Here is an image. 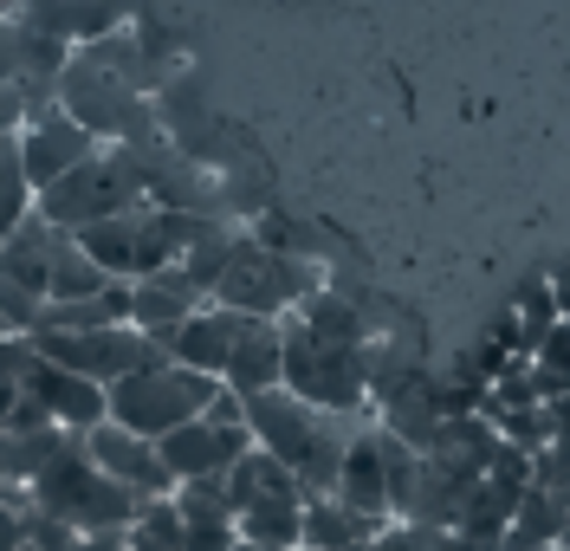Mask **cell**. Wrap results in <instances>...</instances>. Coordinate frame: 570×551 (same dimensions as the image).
<instances>
[{"label":"cell","mask_w":570,"mask_h":551,"mask_svg":"<svg viewBox=\"0 0 570 551\" xmlns=\"http://www.w3.org/2000/svg\"><path fill=\"white\" fill-rule=\"evenodd\" d=\"M27 506H39V513L66 519L78 539H91V532H130L142 513V500L130 493V486H117V480L85 454V441L71 435L52 461H46V474L27 486Z\"/></svg>","instance_id":"3"},{"label":"cell","mask_w":570,"mask_h":551,"mask_svg":"<svg viewBox=\"0 0 570 551\" xmlns=\"http://www.w3.org/2000/svg\"><path fill=\"white\" fill-rule=\"evenodd\" d=\"M0 551H27V532H20V506L0 500Z\"/></svg>","instance_id":"29"},{"label":"cell","mask_w":570,"mask_h":551,"mask_svg":"<svg viewBox=\"0 0 570 551\" xmlns=\"http://www.w3.org/2000/svg\"><path fill=\"white\" fill-rule=\"evenodd\" d=\"M305 293H318V286H312V266H298L285 247H266L259 234H247V240L234 247V259H227L220 286L208 293V305H227V312H240V318L279 325L285 312H298Z\"/></svg>","instance_id":"6"},{"label":"cell","mask_w":570,"mask_h":551,"mask_svg":"<svg viewBox=\"0 0 570 551\" xmlns=\"http://www.w3.org/2000/svg\"><path fill=\"white\" fill-rule=\"evenodd\" d=\"M202 305H208V293L188 286L181 266H163V273H149V279L130 286V325H137L142 337H169V331H176L181 318H195Z\"/></svg>","instance_id":"16"},{"label":"cell","mask_w":570,"mask_h":551,"mask_svg":"<svg viewBox=\"0 0 570 551\" xmlns=\"http://www.w3.org/2000/svg\"><path fill=\"white\" fill-rule=\"evenodd\" d=\"M532 486L570 500V441H544V447L532 454Z\"/></svg>","instance_id":"25"},{"label":"cell","mask_w":570,"mask_h":551,"mask_svg":"<svg viewBox=\"0 0 570 551\" xmlns=\"http://www.w3.org/2000/svg\"><path fill=\"white\" fill-rule=\"evenodd\" d=\"M370 409H376V429L395 441H409L415 454H428L434 447V435H441V422H448V409H441V396L434 390H422L415 376H395V383H383L376 396H370Z\"/></svg>","instance_id":"15"},{"label":"cell","mask_w":570,"mask_h":551,"mask_svg":"<svg viewBox=\"0 0 570 551\" xmlns=\"http://www.w3.org/2000/svg\"><path fill=\"white\" fill-rule=\"evenodd\" d=\"M285 337V390L331 415H370V331L351 298L331 286L298 298V312L279 318Z\"/></svg>","instance_id":"1"},{"label":"cell","mask_w":570,"mask_h":551,"mask_svg":"<svg viewBox=\"0 0 570 551\" xmlns=\"http://www.w3.org/2000/svg\"><path fill=\"white\" fill-rule=\"evenodd\" d=\"M20 403L33 409L39 422H52V429H66V435H91L98 422H110V396L98 383H85V376H71V370L46 364L33 357L27 376H20Z\"/></svg>","instance_id":"10"},{"label":"cell","mask_w":570,"mask_h":551,"mask_svg":"<svg viewBox=\"0 0 570 551\" xmlns=\"http://www.w3.org/2000/svg\"><path fill=\"white\" fill-rule=\"evenodd\" d=\"M27 344H33V357L71 370V376H85V383H98V390L124 383L137 364L156 357V344H149L137 325H110V331H27Z\"/></svg>","instance_id":"9"},{"label":"cell","mask_w":570,"mask_h":551,"mask_svg":"<svg viewBox=\"0 0 570 551\" xmlns=\"http://www.w3.org/2000/svg\"><path fill=\"white\" fill-rule=\"evenodd\" d=\"M20 532H27V551H78V532H71L66 519L39 513V506L20 513Z\"/></svg>","instance_id":"24"},{"label":"cell","mask_w":570,"mask_h":551,"mask_svg":"<svg viewBox=\"0 0 570 551\" xmlns=\"http://www.w3.org/2000/svg\"><path fill=\"white\" fill-rule=\"evenodd\" d=\"M27 117H33V110H27V91H20V85H0V137H20Z\"/></svg>","instance_id":"28"},{"label":"cell","mask_w":570,"mask_h":551,"mask_svg":"<svg viewBox=\"0 0 570 551\" xmlns=\"http://www.w3.org/2000/svg\"><path fill=\"white\" fill-rule=\"evenodd\" d=\"M78 441H85V454H91L117 486H130L137 500H169V493H176V480L163 468V447H156V441L130 435V429H117V422H98L91 435H78Z\"/></svg>","instance_id":"13"},{"label":"cell","mask_w":570,"mask_h":551,"mask_svg":"<svg viewBox=\"0 0 570 551\" xmlns=\"http://www.w3.org/2000/svg\"><path fill=\"white\" fill-rule=\"evenodd\" d=\"M130 551H181V513H176V500H142L137 525H130Z\"/></svg>","instance_id":"22"},{"label":"cell","mask_w":570,"mask_h":551,"mask_svg":"<svg viewBox=\"0 0 570 551\" xmlns=\"http://www.w3.org/2000/svg\"><path fill=\"white\" fill-rule=\"evenodd\" d=\"M551 551H564V545H551Z\"/></svg>","instance_id":"33"},{"label":"cell","mask_w":570,"mask_h":551,"mask_svg":"<svg viewBox=\"0 0 570 551\" xmlns=\"http://www.w3.org/2000/svg\"><path fill=\"white\" fill-rule=\"evenodd\" d=\"M247 429L253 447L273 454L285 474L305 486V500H324L337 493V468H344V447H351V415H331V409L298 403L292 390H259L247 396Z\"/></svg>","instance_id":"2"},{"label":"cell","mask_w":570,"mask_h":551,"mask_svg":"<svg viewBox=\"0 0 570 551\" xmlns=\"http://www.w3.org/2000/svg\"><path fill=\"white\" fill-rule=\"evenodd\" d=\"M0 337H13V325H7V312H0Z\"/></svg>","instance_id":"32"},{"label":"cell","mask_w":570,"mask_h":551,"mask_svg":"<svg viewBox=\"0 0 570 551\" xmlns=\"http://www.w3.org/2000/svg\"><path fill=\"white\" fill-rule=\"evenodd\" d=\"M532 364L558 370V376H564V383H570V325H564V318H558V325H551V331H544V337H538Z\"/></svg>","instance_id":"26"},{"label":"cell","mask_w":570,"mask_h":551,"mask_svg":"<svg viewBox=\"0 0 570 551\" xmlns=\"http://www.w3.org/2000/svg\"><path fill=\"white\" fill-rule=\"evenodd\" d=\"M376 525H363L356 513H344L331 493L305 500V525H298V551H370Z\"/></svg>","instance_id":"20"},{"label":"cell","mask_w":570,"mask_h":551,"mask_svg":"<svg viewBox=\"0 0 570 551\" xmlns=\"http://www.w3.org/2000/svg\"><path fill=\"white\" fill-rule=\"evenodd\" d=\"M98 137L66 117V110H46V117H27V130H20V169H27V188H52L59 176H71L85 156H98Z\"/></svg>","instance_id":"12"},{"label":"cell","mask_w":570,"mask_h":551,"mask_svg":"<svg viewBox=\"0 0 570 551\" xmlns=\"http://www.w3.org/2000/svg\"><path fill=\"white\" fill-rule=\"evenodd\" d=\"M234 551H279V545H247V539H240V545H234Z\"/></svg>","instance_id":"31"},{"label":"cell","mask_w":570,"mask_h":551,"mask_svg":"<svg viewBox=\"0 0 570 551\" xmlns=\"http://www.w3.org/2000/svg\"><path fill=\"white\" fill-rule=\"evenodd\" d=\"M0 195H33L20 169V137H0Z\"/></svg>","instance_id":"27"},{"label":"cell","mask_w":570,"mask_h":551,"mask_svg":"<svg viewBox=\"0 0 570 551\" xmlns=\"http://www.w3.org/2000/svg\"><path fill=\"white\" fill-rule=\"evenodd\" d=\"M253 318H240V312H227V305H202L195 318H181L169 337H149L169 364L181 370H202V376H214L220 383V370H227V357H234V344L247 337Z\"/></svg>","instance_id":"14"},{"label":"cell","mask_w":570,"mask_h":551,"mask_svg":"<svg viewBox=\"0 0 570 551\" xmlns=\"http://www.w3.org/2000/svg\"><path fill=\"white\" fill-rule=\"evenodd\" d=\"M78 551H130V532H91L78 539Z\"/></svg>","instance_id":"30"},{"label":"cell","mask_w":570,"mask_h":551,"mask_svg":"<svg viewBox=\"0 0 570 551\" xmlns=\"http://www.w3.org/2000/svg\"><path fill=\"white\" fill-rule=\"evenodd\" d=\"M105 396H110V422H117V429H130V435H142V441H163V435H176L181 422L208 415V403L220 396V383L202 376V370L169 364V357L156 351V357L137 364L124 383H110Z\"/></svg>","instance_id":"4"},{"label":"cell","mask_w":570,"mask_h":551,"mask_svg":"<svg viewBox=\"0 0 570 551\" xmlns=\"http://www.w3.org/2000/svg\"><path fill=\"white\" fill-rule=\"evenodd\" d=\"M279 383H285V337H279V325L253 318L247 337L234 344L227 370H220V390H234V396L247 403V396H259V390H279Z\"/></svg>","instance_id":"17"},{"label":"cell","mask_w":570,"mask_h":551,"mask_svg":"<svg viewBox=\"0 0 570 551\" xmlns=\"http://www.w3.org/2000/svg\"><path fill=\"white\" fill-rule=\"evenodd\" d=\"M195 234V215H169V208H130V215H110L98 227H78V247L98 259V273L117 279V286H137L149 273L176 266L181 247Z\"/></svg>","instance_id":"5"},{"label":"cell","mask_w":570,"mask_h":551,"mask_svg":"<svg viewBox=\"0 0 570 551\" xmlns=\"http://www.w3.org/2000/svg\"><path fill=\"white\" fill-rule=\"evenodd\" d=\"M130 208H142V183H137V169H130L117 149L85 156L71 176H59L52 188H39L33 195V215L52 220V227H66V234L98 227V220H110V215H130Z\"/></svg>","instance_id":"7"},{"label":"cell","mask_w":570,"mask_h":551,"mask_svg":"<svg viewBox=\"0 0 570 551\" xmlns=\"http://www.w3.org/2000/svg\"><path fill=\"white\" fill-rule=\"evenodd\" d=\"M240 240H247V227H240V220H195V234H188V247H181V259H176V266L188 273V286H202V293H214Z\"/></svg>","instance_id":"19"},{"label":"cell","mask_w":570,"mask_h":551,"mask_svg":"<svg viewBox=\"0 0 570 551\" xmlns=\"http://www.w3.org/2000/svg\"><path fill=\"white\" fill-rule=\"evenodd\" d=\"M570 532V500L564 493H544V486H525V500H519V513L505 525V545L499 551H551L564 545Z\"/></svg>","instance_id":"18"},{"label":"cell","mask_w":570,"mask_h":551,"mask_svg":"<svg viewBox=\"0 0 570 551\" xmlns=\"http://www.w3.org/2000/svg\"><path fill=\"white\" fill-rule=\"evenodd\" d=\"M156 447H163V468H169L176 486H188V480H227V468L253 447L247 403H240L234 390H220V396L208 403V415L181 422L176 435H163Z\"/></svg>","instance_id":"8"},{"label":"cell","mask_w":570,"mask_h":551,"mask_svg":"<svg viewBox=\"0 0 570 551\" xmlns=\"http://www.w3.org/2000/svg\"><path fill=\"white\" fill-rule=\"evenodd\" d=\"M344 513H356L363 525H395V493H390V447H383V429H356L351 447H344V468H337V493H331Z\"/></svg>","instance_id":"11"},{"label":"cell","mask_w":570,"mask_h":551,"mask_svg":"<svg viewBox=\"0 0 570 551\" xmlns=\"http://www.w3.org/2000/svg\"><path fill=\"white\" fill-rule=\"evenodd\" d=\"M33 364V344L27 337H0V429H7V415L20 403V376Z\"/></svg>","instance_id":"23"},{"label":"cell","mask_w":570,"mask_h":551,"mask_svg":"<svg viewBox=\"0 0 570 551\" xmlns=\"http://www.w3.org/2000/svg\"><path fill=\"white\" fill-rule=\"evenodd\" d=\"M279 493H305V486L285 474L273 454H259V447H247V454L227 468V506H234V513H247L259 500H279Z\"/></svg>","instance_id":"21"}]
</instances>
